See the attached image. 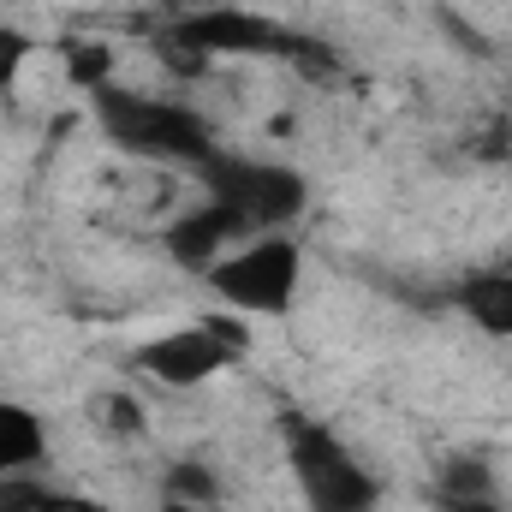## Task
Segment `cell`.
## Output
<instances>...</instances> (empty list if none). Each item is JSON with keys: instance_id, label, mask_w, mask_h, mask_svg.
Here are the masks:
<instances>
[{"instance_id": "cell-1", "label": "cell", "mask_w": 512, "mask_h": 512, "mask_svg": "<svg viewBox=\"0 0 512 512\" xmlns=\"http://www.w3.org/2000/svg\"><path fill=\"white\" fill-rule=\"evenodd\" d=\"M191 173L209 185V203L233 221V233H268L304 215V179L280 161H251V155H227V149H203L191 161Z\"/></svg>"}, {"instance_id": "cell-2", "label": "cell", "mask_w": 512, "mask_h": 512, "mask_svg": "<svg viewBox=\"0 0 512 512\" xmlns=\"http://www.w3.org/2000/svg\"><path fill=\"white\" fill-rule=\"evenodd\" d=\"M280 435H286V465H292V483L304 495V512H376L382 507V483L364 471V459H352V447L334 429H322L304 411H286Z\"/></svg>"}, {"instance_id": "cell-3", "label": "cell", "mask_w": 512, "mask_h": 512, "mask_svg": "<svg viewBox=\"0 0 512 512\" xmlns=\"http://www.w3.org/2000/svg\"><path fill=\"white\" fill-rule=\"evenodd\" d=\"M96 114L102 131L131 149V155H149V161H197L209 149V126L197 108H179V102H155V96H137V90H114L102 84L96 90Z\"/></svg>"}, {"instance_id": "cell-4", "label": "cell", "mask_w": 512, "mask_h": 512, "mask_svg": "<svg viewBox=\"0 0 512 512\" xmlns=\"http://www.w3.org/2000/svg\"><path fill=\"white\" fill-rule=\"evenodd\" d=\"M298 274H304V256L292 239H251L239 256H221L203 280L245 316H286L292 310V292H298Z\"/></svg>"}, {"instance_id": "cell-5", "label": "cell", "mask_w": 512, "mask_h": 512, "mask_svg": "<svg viewBox=\"0 0 512 512\" xmlns=\"http://www.w3.org/2000/svg\"><path fill=\"white\" fill-rule=\"evenodd\" d=\"M239 352H245V328H233V322H197V328H173V334L137 346L131 364L161 387H203L209 376H221L227 364H239Z\"/></svg>"}, {"instance_id": "cell-6", "label": "cell", "mask_w": 512, "mask_h": 512, "mask_svg": "<svg viewBox=\"0 0 512 512\" xmlns=\"http://www.w3.org/2000/svg\"><path fill=\"white\" fill-rule=\"evenodd\" d=\"M173 42L185 48V72H197V66L215 60V54H304V42L286 36L274 18L233 12V6H215V12L179 18V24H173Z\"/></svg>"}, {"instance_id": "cell-7", "label": "cell", "mask_w": 512, "mask_h": 512, "mask_svg": "<svg viewBox=\"0 0 512 512\" xmlns=\"http://www.w3.org/2000/svg\"><path fill=\"white\" fill-rule=\"evenodd\" d=\"M233 239V221L215 209V203H203V209H191V215H179L173 227H167V256L185 268V274H209L215 262H221V245Z\"/></svg>"}, {"instance_id": "cell-8", "label": "cell", "mask_w": 512, "mask_h": 512, "mask_svg": "<svg viewBox=\"0 0 512 512\" xmlns=\"http://www.w3.org/2000/svg\"><path fill=\"white\" fill-rule=\"evenodd\" d=\"M453 304L465 322H477L483 334L512 340V268H483V274H465L453 286Z\"/></svg>"}, {"instance_id": "cell-9", "label": "cell", "mask_w": 512, "mask_h": 512, "mask_svg": "<svg viewBox=\"0 0 512 512\" xmlns=\"http://www.w3.org/2000/svg\"><path fill=\"white\" fill-rule=\"evenodd\" d=\"M48 453V429L36 411L0 399V477H18V471H36Z\"/></svg>"}, {"instance_id": "cell-10", "label": "cell", "mask_w": 512, "mask_h": 512, "mask_svg": "<svg viewBox=\"0 0 512 512\" xmlns=\"http://www.w3.org/2000/svg\"><path fill=\"white\" fill-rule=\"evenodd\" d=\"M167 495L185 501V507H209V501H215V471H203V465H173V471H167Z\"/></svg>"}, {"instance_id": "cell-11", "label": "cell", "mask_w": 512, "mask_h": 512, "mask_svg": "<svg viewBox=\"0 0 512 512\" xmlns=\"http://www.w3.org/2000/svg\"><path fill=\"white\" fill-rule=\"evenodd\" d=\"M30 54H36V42H30L24 30H12V24H0V96L18 84V72H24Z\"/></svg>"}, {"instance_id": "cell-12", "label": "cell", "mask_w": 512, "mask_h": 512, "mask_svg": "<svg viewBox=\"0 0 512 512\" xmlns=\"http://www.w3.org/2000/svg\"><path fill=\"white\" fill-rule=\"evenodd\" d=\"M66 66L84 90H102L108 84V48H66Z\"/></svg>"}, {"instance_id": "cell-13", "label": "cell", "mask_w": 512, "mask_h": 512, "mask_svg": "<svg viewBox=\"0 0 512 512\" xmlns=\"http://www.w3.org/2000/svg\"><path fill=\"white\" fill-rule=\"evenodd\" d=\"M42 507V483H30V471L0 477V512H36Z\"/></svg>"}, {"instance_id": "cell-14", "label": "cell", "mask_w": 512, "mask_h": 512, "mask_svg": "<svg viewBox=\"0 0 512 512\" xmlns=\"http://www.w3.org/2000/svg\"><path fill=\"white\" fill-rule=\"evenodd\" d=\"M36 512H108L102 501H90V495H66V489H42V507Z\"/></svg>"}, {"instance_id": "cell-15", "label": "cell", "mask_w": 512, "mask_h": 512, "mask_svg": "<svg viewBox=\"0 0 512 512\" xmlns=\"http://www.w3.org/2000/svg\"><path fill=\"white\" fill-rule=\"evenodd\" d=\"M108 423H114V429H137V411H131V399H114V405H108Z\"/></svg>"}, {"instance_id": "cell-16", "label": "cell", "mask_w": 512, "mask_h": 512, "mask_svg": "<svg viewBox=\"0 0 512 512\" xmlns=\"http://www.w3.org/2000/svg\"><path fill=\"white\" fill-rule=\"evenodd\" d=\"M507 268H512V262H507Z\"/></svg>"}]
</instances>
